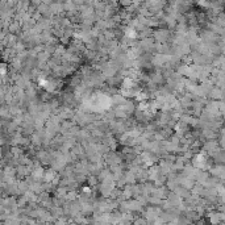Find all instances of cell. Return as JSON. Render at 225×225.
Instances as JSON below:
<instances>
[{
	"label": "cell",
	"instance_id": "cell-2",
	"mask_svg": "<svg viewBox=\"0 0 225 225\" xmlns=\"http://www.w3.org/2000/svg\"><path fill=\"white\" fill-rule=\"evenodd\" d=\"M12 221H17V220L12 217ZM12 224H13V225H19V223H12Z\"/></svg>",
	"mask_w": 225,
	"mask_h": 225
},
{
	"label": "cell",
	"instance_id": "cell-1",
	"mask_svg": "<svg viewBox=\"0 0 225 225\" xmlns=\"http://www.w3.org/2000/svg\"><path fill=\"white\" fill-rule=\"evenodd\" d=\"M156 37H157L158 41H165V39L167 38V33H166V30H157Z\"/></svg>",
	"mask_w": 225,
	"mask_h": 225
}]
</instances>
